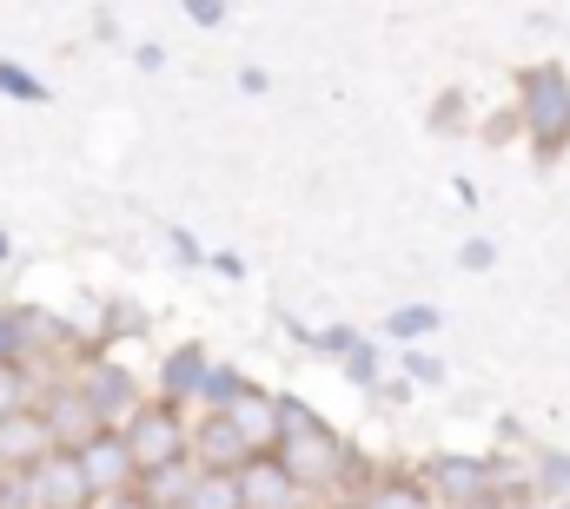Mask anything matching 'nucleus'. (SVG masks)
Listing matches in <instances>:
<instances>
[{
    "instance_id": "f257e3e1",
    "label": "nucleus",
    "mask_w": 570,
    "mask_h": 509,
    "mask_svg": "<svg viewBox=\"0 0 570 509\" xmlns=\"http://www.w3.org/2000/svg\"><path fill=\"white\" fill-rule=\"evenodd\" d=\"M518 93H524V120L538 132V146L558 152L570 139V80L558 67H531V73L518 80Z\"/></svg>"
},
{
    "instance_id": "f03ea898",
    "label": "nucleus",
    "mask_w": 570,
    "mask_h": 509,
    "mask_svg": "<svg viewBox=\"0 0 570 509\" xmlns=\"http://www.w3.org/2000/svg\"><path fill=\"white\" fill-rule=\"evenodd\" d=\"M127 443H134V463H140V477H166V470L179 463V450H186L179 410H173V403H146V410H134V423H127Z\"/></svg>"
},
{
    "instance_id": "7ed1b4c3",
    "label": "nucleus",
    "mask_w": 570,
    "mask_h": 509,
    "mask_svg": "<svg viewBox=\"0 0 570 509\" xmlns=\"http://www.w3.org/2000/svg\"><path fill=\"white\" fill-rule=\"evenodd\" d=\"M33 470V503L47 509H80L94 497V483H87V463H80V450H67V443H53L40 463H27Z\"/></svg>"
},
{
    "instance_id": "20e7f679",
    "label": "nucleus",
    "mask_w": 570,
    "mask_h": 509,
    "mask_svg": "<svg viewBox=\"0 0 570 509\" xmlns=\"http://www.w3.org/2000/svg\"><path fill=\"white\" fill-rule=\"evenodd\" d=\"M338 463H345V450H338V437H332L325 423H318V430H285V470L298 477V490L332 483Z\"/></svg>"
},
{
    "instance_id": "39448f33",
    "label": "nucleus",
    "mask_w": 570,
    "mask_h": 509,
    "mask_svg": "<svg viewBox=\"0 0 570 509\" xmlns=\"http://www.w3.org/2000/svg\"><path fill=\"white\" fill-rule=\"evenodd\" d=\"M80 463H87L94 497H120V490H127V477L140 470V463H134V443H127V437H114V430H94V437L80 443Z\"/></svg>"
},
{
    "instance_id": "423d86ee",
    "label": "nucleus",
    "mask_w": 570,
    "mask_h": 509,
    "mask_svg": "<svg viewBox=\"0 0 570 509\" xmlns=\"http://www.w3.org/2000/svg\"><path fill=\"white\" fill-rule=\"evenodd\" d=\"M239 490H246V509H292L298 497V477L285 470V457L273 450H253L246 470H239Z\"/></svg>"
},
{
    "instance_id": "0eeeda50",
    "label": "nucleus",
    "mask_w": 570,
    "mask_h": 509,
    "mask_svg": "<svg viewBox=\"0 0 570 509\" xmlns=\"http://www.w3.org/2000/svg\"><path fill=\"white\" fill-rule=\"evenodd\" d=\"M53 443H60V437H53V423H47V417H33V410H13V417H0V463L27 470V463H40Z\"/></svg>"
},
{
    "instance_id": "6e6552de",
    "label": "nucleus",
    "mask_w": 570,
    "mask_h": 509,
    "mask_svg": "<svg viewBox=\"0 0 570 509\" xmlns=\"http://www.w3.org/2000/svg\"><path fill=\"white\" fill-rule=\"evenodd\" d=\"M226 410H233V423L246 430V443H253V450H273V443L285 437L279 397H266V390H253V383H246V390H239V397H233Z\"/></svg>"
},
{
    "instance_id": "1a4fd4ad",
    "label": "nucleus",
    "mask_w": 570,
    "mask_h": 509,
    "mask_svg": "<svg viewBox=\"0 0 570 509\" xmlns=\"http://www.w3.org/2000/svg\"><path fill=\"white\" fill-rule=\"evenodd\" d=\"M246 457H253L246 430L233 423V410H219V417L199 430V463H206V470H233V477H239V470H246Z\"/></svg>"
},
{
    "instance_id": "9d476101",
    "label": "nucleus",
    "mask_w": 570,
    "mask_h": 509,
    "mask_svg": "<svg viewBox=\"0 0 570 509\" xmlns=\"http://www.w3.org/2000/svg\"><path fill=\"white\" fill-rule=\"evenodd\" d=\"M431 483H438L444 497L471 503V497H484V483H491V463H478V457H438V463H431Z\"/></svg>"
},
{
    "instance_id": "9b49d317",
    "label": "nucleus",
    "mask_w": 570,
    "mask_h": 509,
    "mask_svg": "<svg viewBox=\"0 0 570 509\" xmlns=\"http://www.w3.org/2000/svg\"><path fill=\"white\" fill-rule=\"evenodd\" d=\"M47 423H53V437H73V430H100V403L87 397V390H60L53 397V410H47Z\"/></svg>"
},
{
    "instance_id": "f8f14e48",
    "label": "nucleus",
    "mask_w": 570,
    "mask_h": 509,
    "mask_svg": "<svg viewBox=\"0 0 570 509\" xmlns=\"http://www.w3.org/2000/svg\"><path fill=\"white\" fill-rule=\"evenodd\" d=\"M186 509H246V490L233 470H206V483L186 497Z\"/></svg>"
},
{
    "instance_id": "ddd939ff",
    "label": "nucleus",
    "mask_w": 570,
    "mask_h": 509,
    "mask_svg": "<svg viewBox=\"0 0 570 509\" xmlns=\"http://www.w3.org/2000/svg\"><path fill=\"white\" fill-rule=\"evenodd\" d=\"M365 509H431V497L419 483H405V477H385V483L365 497Z\"/></svg>"
},
{
    "instance_id": "4468645a",
    "label": "nucleus",
    "mask_w": 570,
    "mask_h": 509,
    "mask_svg": "<svg viewBox=\"0 0 570 509\" xmlns=\"http://www.w3.org/2000/svg\"><path fill=\"white\" fill-rule=\"evenodd\" d=\"M166 390H173V397H186V390H206V365H199V351H179V358L166 365Z\"/></svg>"
},
{
    "instance_id": "2eb2a0df",
    "label": "nucleus",
    "mask_w": 570,
    "mask_h": 509,
    "mask_svg": "<svg viewBox=\"0 0 570 509\" xmlns=\"http://www.w3.org/2000/svg\"><path fill=\"white\" fill-rule=\"evenodd\" d=\"M385 331L412 345V338H425V331H438V311H431V305H412V311H392V325H385Z\"/></svg>"
},
{
    "instance_id": "dca6fc26",
    "label": "nucleus",
    "mask_w": 570,
    "mask_h": 509,
    "mask_svg": "<svg viewBox=\"0 0 570 509\" xmlns=\"http://www.w3.org/2000/svg\"><path fill=\"white\" fill-rule=\"evenodd\" d=\"M13 410H27V371L13 358H0V417H13Z\"/></svg>"
},
{
    "instance_id": "f3484780",
    "label": "nucleus",
    "mask_w": 570,
    "mask_h": 509,
    "mask_svg": "<svg viewBox=\"0 0 570 509\" xmlns=\"http://www.w3.org/2000/svg\"><path fill=\"white\" fill-rule=\"evenodd\" d=\"M127 390H134V383L120 378V371H100V378L87 383V397L100 403V417H107V410H120V397H127Z\"/></svg>"
},
{
    "instance_id": "a211bd4d",
    "label": "nucleus",
    "mask_w": 570,
    "mask_h": 509,
    "mask_svg": "<svg viewBox=\"0 0 570 509\" xmlns=\"http://www.w3.org/2000/svg\"><path fill=\"white\" fill-rule=\"evenodd\" d=\"M239 390H246V378H239V371H206V397H213V403H233Z\"/></svg>"
},
{
    "instance_id": "6ab92c4d",
    "label": "nucleus",
    "mask_w": 570,
    "mask_h": 509,
    "mask_svg": "<svg viewBox=\"0 0 570 509\" xmlns=\"http://www.w3.org/2000/svg\"><path fill=\"white\" fill-rule=\"evenodd\" d=\"M0 87H7V93H20V100H47V87H40V80H27V73H20V67H7V60H0Z\"/></svg>"
},
{
    "instance_id": "aec40b11",
    "label": "nucleus",
    "mask_w": 570,
    "mask_h": 509,
    "mask_svg": "<svg viewBox=\"0 0 570 509\" xmlns=\"http://www.w3.org/2000/svg\"><path fill=\"white\" fill-rule=\"evenodd\" d=\"M544 483H551V497H564V483H570V457H544Z\"/></svg>"
},
{
    "instance_id": "412c9836",
    "label": "nucleus",
    "mask_w": 570,
    "mask_h": 509,
    "mask_svg": "<svg viewBox=\"0 0 570 509\" xmlns=\"http://www.w3.org/2000/svg\"><path fill=\"white\" fill-rule=\"evenodd\" d=\"M372 371H379V365H372V351H365V345H352V378L372 383Z\"/></svg>"
},
{
    "instance_id": "4be33fe9",
    "label": "nucleus",
    "mask_w": 570,
    "mask_h": 509,
    "mask_svg": "<svg viewBox=\"0 0 570 509\" xmlns=\"http://www.w3.org/2000/svg\"><path fill=\"white\" fill-rule=\"evenodd\" d=\"M491 258H498V252H491V246H484V239H471V246H464V265H471V271H484V265H491Z\"/></svg>"
},
{
    "instance_id": "5701e85b",
    "label": "nucleus",
    "mask_w": 570,
    "mask_h": 509,
    "mask_svg": "<svg viewBox=\"0 0 570 509\" xmlns=\"http://www.w3.org/2000/svg\"><path fill=\"white\" fill-rule=\"evenodd\" d=\"M186 13H193L199 27H213V20H219V0H186Z\"/></svg>"
},
{
    "instance_id": "b1692460",
    "label": "nucleus",
    "mask_w": 570,
    "mask_h": 509,
    "mask_svg": "<svg viewBox=\"0 0 570 509\" xmlns=\"http://www.w3.org/2000/svg\"><path fill=\"white\" fill-rule=\"evenodd\" d=\"M13 345H20V325H13V318H0V358H7Z\"/></svg>"
},
{
    "instance_id": "393cba45",
    "label": "nucleus",
    "mask_w": 570,
    "mask_h": 509,
    "mask_svg": "<svg viewBox=\"0 0 570 509\" xmlns=\"http://www.w3.org/2000/svg\"><path fill=\"white\" fill-rule=\"evenodd\" d=\"M107 509H153V503H146V497H127V490H120V497H107Z\"/></svg>"
}]
</instances>
